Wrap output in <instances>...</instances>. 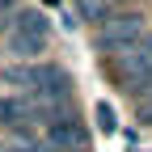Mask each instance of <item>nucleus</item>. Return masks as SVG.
Here are the masks:
<instances>
[{
	"label": "nucleus",
	"mask_w": 152,
	"mask_h": 152,
	"mask_svg": "<svg viewBox=\"0 0 152 152\" xmlns=\"http://www.w3.org/2000/svg\"><path fill=\"white\" fill-rule=\"evenodd\" d=\"M47 148H59V152H89V131L80 127V118H59L47 127Z\"/></svg>",
	"instance_id": "obj_3"
},
{
	"label": "nucleus",
	"mask_w": 152,
	"mask_h": 152,
	"mask_svg": "<svg viewBox=\"0 0 152 152\" xmlns=\"http://www.w3.org/2000/svg\"><path fill=\"white\" fill-rule=\"evenodd\" d=\"M34 97L38 106H64L72 97V76L59 68V64H42V68H34Z\"/></svg>",
	"instance_id": "obj_2"
},
{
	"label": "nucleus",
	"mask_w": 152,
	"mask_h": 152,
	"mask_svg": "<svg viewBox=\"0 0 152 152\" xmlns=\"http://www.w3.org/2000/svg\"><path fill=\"white\" fill-rule=\"evenodd\" d=\"M0 80L4 85H21V89H34V68H21V64H13L0 72Z\"/></svg>",
	"instance_id": "obj_7"
},
{
	"label": "nucleus",
	"mask_w": 152,
	"mask_h": 152,
	"mask_svg": "<svg viewBox=\"0 0 152 152\" xmlns=\"http://www.w3.org/2000/svg\"><path fill=\"white\" fill-rule=\"evenodd\" d=\"M0 4H4V9H9V4H13V0H0Z\"/></svg>",
	"instance_id": "obj_10"
},
{
	"label": "nucleus",
	"mask_w": 152,
	"mask_h": 152,
	"mask_svg": "<svg viewBox=\"0 0 152 152\" xmlns=\"http://www.w3.org/2000/svg\"><path fill=\"white\" fill-rule=\"evenodd\" d=\"M47 42L42 38H26V34H9V55H17V59H34V55H42Z\"/></svg>",
	"instance_id": "obj_5"
},
{
	"label": "nucleus",
	"mask_w": 152,
	"mask_h": 152,
	"mask_svg": "<svg viewBox=\"0 0 152 152\" xmlns=\"http://www.w3.org/2000/svg\"><path fill=\"white\" fill-rule=\"evenodd\" d=\"M144 38H148L144 13H110L106 21L97 26V51L123 55V51H131V47H140Z\"/></svg>",
	"instance_id": "obj_1"
},
{
	"label": "nucleus",
	"mask_w": 152,
	"mask_h": 152,
	"mask_svg": "<svg viewBox=\"0 0 152 152\" xmlns=\"http://www.w3.org/2000/svg\"><path fill=\"white\" fill-rule=\"evenodd\" d=\"M9 34H26V38H42V42H51V17L42 9H26V13H17V21Z\"/></svg>",
	"instance_id": "obj_4"
},
{
	"label": "nucleus",
	"mask_w": 152,
	"mask_h": 152,
	"mask_svg": "<svg viewBox=\"0 0 152 152\" xmlns=\"http://www.w3.org/2000/svg\"><path fill=\"white\" fill-rule=\"evenodd\" d=\"M97 127L106 131V135H114V131H118V118H114V106H106V102L97 106Z\"/></svg>",
	"instance_id": "obj_8"
},
{
	"label": "nucleus",
	"mask_w": 152,
	"mask_h": 152,
	"mask_svg": "<svg viewBox=\"0 0 152 152\" xmlns=\"http://www.w3.org/2000/svg\"><path fill=\"white\" fill-rule=\"evenodd\" d=\"M21 118H26V102L0 97V127H13V123H21Z\"/></svg>",
	"instance_id": "obj_6"
},
{
	"label": "nucleus",
	"mask_w": 152,
	"mask_h": 152,
	"mask_svg": "<svg viewBox=\"0 0 152 152\" xmlns=\"http://www.w3.org/2000/svg\"><path fill=\"white\" fill-rule=\"evenodd\" d=\"M140 123H144V127H152V97H144V102H140Z\"/></svg>",
	"instance_id": "obj_9"
},
{
	"label": "nucleus",
	"mask_w": 152,
	"mask_h": 152,
	"mask_svg": "<svg viewBox=\"0 0 152 152\" xmlns=\"http://www.w3.org/2000/svg\"><path fill=\"white\" fill-rule=\"evenodd\" d=\"M148 152H152V148H148Z\"/></svg>",
	"instance_id": "obj_11"
}]
</instances>
